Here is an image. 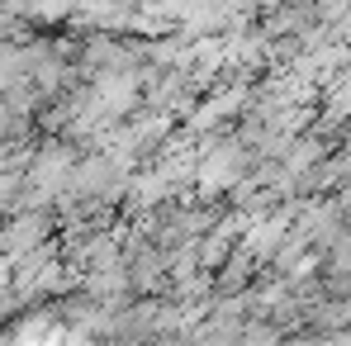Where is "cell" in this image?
<instances>
[{
  "label": "cell",
  "instance_id": "obj_1",
  "mask_svg": "<svg viewBox=\"0 0 351 346\" xmlns=\"http://www.w3.org/2000/svg\"><path fill=\"white\" fill-rule=\"evenodd\" d=\"M43 232H48V223H43L38 214H24V219H14L10 228L0 232V251H10V256H19V251H34V247L43 242Z\"/></svg>",
  "mask_w": 351,
  "mask_h": 346
}]
</instances>
